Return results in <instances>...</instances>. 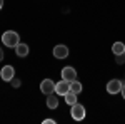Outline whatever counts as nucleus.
<instances>
[{
  "label": "nucleus",
  "mask_w": 125,
  "mask_h": 124,
  "mask_svg": "<svg viewBox=\"0 0 125 124\" xmlns=\"http://www.w3.org/2000/svg\"><path fill=\"white\" fill-rule=\"evenodd\" d=\"M2 42H3V45L5 47H17L20 42V37L17 32H13V30H7L3 35H2Z\"/></svg>",
  "instance_id": "nucleus-1"
},
{
  "label": "nucleus",
  "mask_w": 125,
  "mask_h": 124,
  "mask_svg": "<svg viewBox=\"0 0 125 124\" xmlns=\"http://www.w3.org/2000/svg\"><path fill=\"white\" fill-rule=\"evenodd\" d=\"M70 114H72V119H75V121H83L85 119V107L82 104H78V102H75L72 106Z\"/></svg>",
  "instance_id": "nucleus-2"
},
{
  "label": "nucleus",
  "mask_w": 125,
  "mask_h": 124,
  "mask_svg": "<svg viewBox=\"0 0 125 124\" xmlns=\"http://www.w3.org/2000/svg\"><path fill=\"white\" fill-rule=\"evenodd\" d=\"M122 86H124L122 81L112 79V81H108V84H107V92H108V94H118V92L122 91Z\"/></svg>",
  "instance_id": "nucleus-3"
},
{
  "label": "nucleus",
  "mask_w": 125,
  "mask_h": 124,
  "mask_svg": "<svg viewBox=\"0 0 125 124\" xmlns=\"http://www.w3.org/2000/svg\"><path fill=\"white\" fill-rule=\"evenodd\" d=\"M40 91L43 92V94H53L55 92V82L52 81V79H43L42 82H40Z\"/></svg>",
  "instance_id": "nucleus-4"
},
{
  "label": "nucleus",
  "mask_w": 125,
  "mask_h": 124,
  "mask_svg": "<svg viewBox=\"0 0 125 124\" xmlns=\"http://www.w3.org/2000/svg\"><path fill=\"white\" fill-rule=\"evenodd\" d=\"M0 77H2V81L10 82V81L15 77V70H13V67H12V66H3V67H2V70H0Z\"/></svg>",
  "instance_id": "nucleus-5"
},
{
  "label": "nucleus",
  "mask_w": 125,
  "mask_h": 124,
  "mask_svg": "<svg viewBox=\"0 0 125 124\" xmlns=\"http://www.w3.org/2000/svg\"><path fill=\"white\" fill-rule=\"evenodd\" d=\"M62 79L63 81H67V82H72V81H75L77 79V70L73 69V67H63L62 69Z\"/></svg>",
  "instance_id": "nucleus-6"
},
{
  "label": "nucleus",
  "mask_w": 125,
  "mask_h": 124,
  "mask_svg": "<svg viewBox=\"0 0 125 124\" xmlns=\"http://www.w3.org/2000/svg\"><path fill=\"white\" fill-rule=\"evenodd\" d=\"M68 55V47L67 45H63V44H58L53 47V57L58 59V60H62V59H65Z\"/></svg>",
  "instance_id": "nucleus-7"
},
{
  "label": "nucleus",
  "mask_w": 125,
  "mask_h": 124,
  "mask_svg": "<svg viewBox=\"0 0 125 124\" xmlns=\"http://www.w3.org/2000/svg\"><path fill=\"white\" fill-rule=\"evenodd\" d=\"M70 91V82H67V81H60V82H57L55 84V94H58V96H65Z\"/></svg>",
  "instance_id": "nucleus-8"
},
{
  "label": "nucleus",
  "mask_w": 125,
  "mask_h": 124,
  "mask_svg": "<svg viewBox=\"0 0 125 124\" xmlns=\"http://www.w3.org/2000/svg\"><path fill=\"white\" fill-rule=\"evenodd\" d=\"M15 54H17V57H27L29 55V45L19 42V45L15 47Z\"/></svg>",
  "instance_id": "nucleus-9"
},
{
  "label": "nucleus",
  "mask_w": 125,
  "mask_h": 124,
  "mask_svg": "<svg viewBox=\"0 0 125 124\" xmlns=\"http://www.w3.org/2000/svg\"><path fill=\"white\" fill-rule=\"evenodd\" d=\"M47 107L48 109H55L58 107V94H48L47 96Z\"/></svg>",
  "instance_id": "nucleus-10"
},
{
  "label": "nucleus",
  "mask_w": 125,
  "mask_h": 124,
  "mask_svg": "<svg viewBox=\"0 0 125 124\" xmlns=\"http://www.w3.org/2000/svg\"><path fill=\"white\" fill-rule=\"evenodd\" d=\"M112 52H114L115 55H120V54L125 52V45L122 44V42H115V44L112 45Z\"/></svg>",
  "instance_id": "nucleus-11"
},
{
  "label": "nucleus",
  "mask_w": 125,
  "mask_h": 124,
  "mask_svg": "<svg viewBox=\"0 0 125 124\" xmlns=\"http://www.w3.org/2000/svg\"><path fill=\"white\" fill-rule=\"evenodd\" d=\"M65 102H67L68 106H73L75 102H77V94L72 92V91H68L67 94H65Z\"/></svg>",
  "instance_id": "nucleus-12"
},
{
  "label": "nucleus",
  "mask_w": 125,
  "mask_h": 124,
  "mask_svg": "<svg viewBox=\"0 0 125 124\" xmlns=\"http://www.w3.org/2000/svg\"><path fill=\"white\" fill-rule=\"evenodd\" d=\"M70 91H72V92H75V94H80V92H82V84L78 82L77 79L70 82Z\"/></svg>",
  "instance_id": "nucleus-13"
},
{
  "label": "nucleus",
  "mask_w": 125,
  "mask_h": 124,
  "mask_svg": "<svg viewBox=\"0 0 125 124\" xmlns=\"http://www.w3.org/2000/svg\"><path fill=\"white\" fill-rule=\"evenodd\" d=\"M10 82H12V87H15V89H19L20 84H22V82H20V79H17V77H13Z\"/></svg>",
  "instance_id": "nucleus-14"
},
{
  "label": "nucleus",
  "mask_w": 125,
  "mask_h": 124,
  "mask_svg": "<svg viewBox=\"0 0 125 124\" xmlns=\"http://www.w3.org/2000/svg\"><path fill=\"white\" fill-rule=\"evenodd\" d=\"M124 62H125V54L117 55V64H124Z\"/></svg>",
  "instance_id": "nucleus-15"
},
{
  "label": "nucleus",
  "mask_w": 125,
  "mask_h": 124,
  "mask_svg": "<svg viewBox=\"0 0 125 124\" xmlns=\"http://www.w3.org/2000/svg\"><path fill=\"white\" fill-rule=\"evenodd\" d=\"M43 124H55V119H45Z\"/></svg>",
  "instance_id": "nucleus-16"
},
{
  "label": "nucleus",
  "mask_w": 125,
  "mask_h": 124,
  "mask_svg": "<svg viewBox=\"0 0 125 124\" xmlns=\"http://www.w3.org/2000/svg\"><path fill=\"white\" fill-rule=\"evenodd\" d=\"M120 92H122V97L125 99V82H124V86H122V91H120Z\"/></svg>",
  "instance_id": "nucleus-17"
},
{
  "label": "nucleus",
  "mask_w": 125,
  "mask_h": 124,
  "mask_svg": "<svg viewBox=\"0 0 125 124\" xmlns=\"http://www.w3.org/2000/svg\"><path fill=\"white\" fill-rule=\"evenodd\" d=\"M3 59V50H2V47H0V60Z\"/></svg>",
  "instance_id": "nucleus-18"
},
{
  "label": "nucleus",
  "mask_w": 125,
  "mask_h": 124,
  "mask_svg": "<svg viewBox=\"0 0 125 124\" xmlns=\"http://www.w3.org/2000/svg\"><path fill=\"white\" fill-rule=\"evenodd\" d=\"M2 7H3V0H0V10H2Z\"/></svg>",
  "instance_id": "nucleus-19"
},
{
  "label": "nucleus",
  "mask_w": 125,
  "mask_h": 124,
  "mask_svg": "<svg viewBox=\"0 0 125 124\" xmlns=\"http://www.w3.org/2000/svg\"><path fill=\"white\" fill-rule=\"evenodd\" d=\"M124 82H125V81H124Z\"/></svg>",
  "instance_id": "nucleus-20"
},
{
  "label": "nucleus",
  "mask_w": 125,
  "mask_h": 124,
  "mask_svg": "<svg viewBox=\"0 0 125 124\" xmlns=\"http://www.w3.org/2000/svg\"><path fill=\"white\" fill-rule=\"evenodd\" d=\"M124 54H125V52H124Z\"/></svg>",
  "instance_id": "nucleus-21"
}]
</instances>
